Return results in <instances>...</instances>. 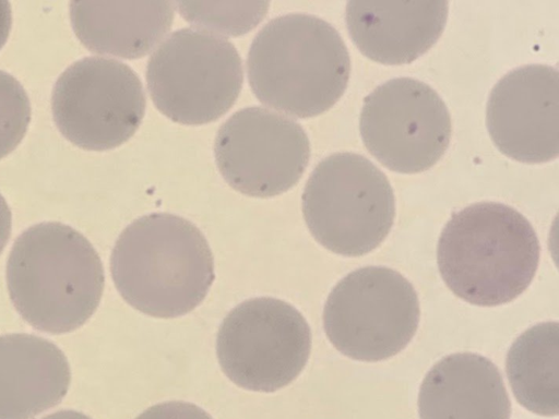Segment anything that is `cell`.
Listing matches in <instances>:
<instances>
[{
    "mask_svg": "<svg viewBox=\"0 0 559 419\" xmlns=\"http://www.w3.org/2000/svg\"><path fill=\"white\" fill-rule=\"evenodd\" d=\"M41 419H91V418L82 412L64 409V410H60V411L50 414Z\"/></svg>",
    "mask_w": 559,
    "mask_h": 419,
    "instance_id": "obj_23",
    "label": "cell"
},
{
    "mask_svg": "<svg viewBox=\"0 0 559 419\" xmlns=\"http://www.w3.org/2000/svg\"><path fill=\"white\" fill-rule=\"evenodd\" d=\"M419 321L412 284L384 266L358 268L341 279L323 310V327L333 346L360 361H380L404 349Z\"/></svg>",
    "mask_w": 559,
    "mask_h": 419,
    "instance_id": "obj_7",
    "label": "cell"
},
{
    "mask_svg": "<svg viewBox=\"0 0 559 419\" xmlns=\"http://www.w3.org/2000/svg\"><path fill=\"white\" fill-rule=\"evenodd\" d=\"M12 14L8 1H0V49L4 46L11 29Z\"/></svg>",
    "mask_w": 559,
    "mask_h": 419,
    "instance_id": "obj_22",
    "label": "cell"
},
{
    "mask_svg": "<svg viewBox=\"0 0 559 419\" xmlns=\"http://www.w3.org/2000/svg\"><path fill=\"white\" fill-rule=\"evenodd\" d=\"M558 71L526 64L493 86L486 108L490 137L506 156L539 164L558 156Z\"/></svg>",
    "mask_w": 559,
    "mask_h": 419,
    "instance_id": "obj_12",
    "label": "cell"
},
{
    "mask_svg": "<svg viewBox=\"0 0 559 419\" xmlns=\"http://www.w3.org/2000/svg\"><path fill=\"white\" fill-rule=\"evenodd\" d=\"M448 5V1H348L345 22L366 57L383 64H404L439 39Z\"/></svg>",
    "mask_w": 559,
    "mask_h": 419,
    "instance_id": "obj_13",
    "label": "cell"
},
{
    "mask_svg": "<svg viewBox=\"0 0 559 419\" xmlns=\"http://www.w3.org/2000/svg\"><path fill=\"white\" fill-rule=\"evenodd\" d=\"M175 4L168 1H72L70 20L91 51L124 59L148 53L170 29Z\"/></svg>",
    "mask_w": 559,
    "mask_h": 419,
    "instance_id": "obj_16",
    "label": "cell"
},
{
    "mask_svg": "<svg viewBox=\"0 0 559 419\" xmlns=\"http://www.w3.org/2000/svg\"><path fill=\"white\" fill-rule=\"evenodd\" d=\"M243 81L240 56L227 39L181 28L152 53L146 83L155 107L189 125L212 122L237 100Z\"/></svg>",
    "mask_w": 559,
    "mask_h": 419,
    "instance_id": "obj_6",
    "label": "cell"
},
{
    "mask_svg": "<svg viewBox=\"0 0 559 419\" xmlns=\"http://www.w3.org/2000/svg\"><path fill=\"white\" fill-rule=\"evenodd\" d=\"M135 419H213L205 410L186 402H166L156 404Z\"/></svg>",
    "mask_w": 559,
    "mask_h": 419,
    "instance_id": "obj_20",
    "label": "cell"
},
{
    "mask_svg": "<svg viewBox=\"0 0 559 419\" xmlns=\"http://www.w3.org/2000/svg\"><path fill=\"white\" fill-rule=\"evenodd\" d=\"M558 357L556 321L530 327L509 349L506 370L510 386L519 404L534 414L558 415Z\"/></svg>",
    "mask_w": 559,
    "mask_h": 419,
    "instance_id": "obj_17",
    "label": "cell"
},
{
    "mask_svg": "<svg viewBox=\"0 0 559 419\" xmlns=\"http://www.w3.org/2000/svg\"><path fill=\"white\" fill-rule=\"evenodd\" d=\"M104 283L94 247L81 232L58 222L24 230L7 262L14 308L31 326L50 334L81 327L97 309Z\"/></svg>",
    "mask_w": 559,
    "mask_h": 419,
    "instance_id": "obj_1",
    "label": "cell"
},
{
    "mask_svg": "<svg viewBox=\"0 0 559 419\" xmlns=\"http://www.w3.org/2000/svg\"><path fill=\"white\" fill-rule=\"evenodd\" d=\"M71 381L67 357L32 334L0 336V419H32L55 407Z\"/></svg>",
    "mask_w": 559,
    "mask_h": 419,
    "instance_id": "obj_14",
    "label": "cell"
},
{
    "mask_svg": "<svg viewBox=\"0 0 559 419\" xmlns=\"http://www.w3.org/2000/svg\"><path fill=\"white\" fill-rule=\"evenodd\" d=\"M349 72V53L338 32L306 13L269 21L247 56L248 81L255 97L301 119L330 109L344 94Z\"/></svg>",
    "mask_w": 559,
    "mask_h": 419,
    "instance_id": "obj_3",
    "label": "cell"
},
{
    "mask_svg": "<svg viewBox=\"0 0 559 419\" xmlns=\"http://www.w3.org/2000/svg\"><path fill=\"white\" fill-rule=\"evenodd\" d=\"M359 130L365 146L383 166L415 173L432 167L447 151L451 117L428 84L396 77L364 99Z\"/></svg>",
    "mask_w": 559,
    "mask_h": 419,
    "instance_id": "obj_10",
    "label": "cell"
},
{
    "mask_svg": "<svg viewBox=\"0 0 559 419\" xmlns=\"http://www.w3.org/2000/svg\"><path fill=\"white\" fill-rule=\"evenodd\" d=\"M110 271L121 297L155 318H177L206 297L214 280L210 246L191 222L169 213L144 215L118 237Z\"/></svg>",
    "mask_w": 559,
    "mask_h": 419,
    "instance_id": "obj_2",
    "label": "cell"
},
{
    "mask_svg": "<svg viewBox=\"0 0 559 419\" xmlns=\"http://www.w3.org/2000/svg\"><path fill=\"white\" fill-rule=\"evenodd\" d=\"M311 333L292 304L270 297L246 300L223 320L216 354L223 372L238 386L275 392L305 368Z\"/></svg>",
    "mask_w": 559,
    "mask_h": 419,
    "instance_id": "obj_8",
    "label": "cell"
},
{
    "mask_svg": "<svg viewBox=\"0 0 559 419\" xmlns=\"http://www.w3.org/2000/svg\"><path fill=\"white\" fill-rule=\"evenodd\" d=\"M302 213L311 235L324 248L345 256L364 255L391 230L393 189L362 155L334 153L311 172L302 193Z\"/></svg>",
    "mask_w": 559,
    "mask_h": 419,
    "instance_id": "obj_5",
    "label": "cell"
},
{
    "mask_svg": "<svg viewBox=\"0 0 559 419\" xmlns=\"http://www.w3.org/2000/svg\"><path fill=\"white\" fill-rule=\"evenodd\" d=\"M182 17L200 27L227 36H240L254 28L265 16L267 1L174 2Z\"/></svg>",
    "mask_w": 559,
    "mask_h": 419,
    "instance_id": "obj_18",
    "label": "cell"
},
{
    "mask_svg": "<svg viewBox=\"0 0 559 419\" xmlns=\"http://www.w3.org/2000/svg\"><path fill=\"white\" fill-rule=\"evenodd\" d=\"M215 161L226 182L254 196L278 195L305 172L310 144L300 124L263 107H246L218 129Z\"/></svg>",
    "mask_w": 559,
    "mask_h": 419,
    "instance_id": "obj_11",
    "label": "cell"
},
{
    "mask_svg": "<svg viewBox=\"0 0 559 419\" xmlns=\"http://www.w3.org/2000/svg\"><path fill=\"white\" fill-rule=\"evenodd\" d=\"M145 93L126 63L85 57L58 77L51 96L55 123L74 145L106 151L127 142L144 117Z\"/></svg>",
    "mask_w": 559,
    "mask_h": 419,
    "instance_id": "obj_9",
    "label": "cell"
},
{
    "mask_svg": "<svg viewBox=\"0 0 559 419\" xmlns=\"http://www.w3.org/2000/svg\"><path fill=\"white\" fill-rule=\"evenodd\" d=\"M420 419H510L511 403L498 368L472 352L452 354L426 374Z\"/></svg>",
    "mask_w": 559,
    "mask_h": 419,
    "instance_id": "obj_15",
    "label": "cell"
},
{
    "mask_svg": "<svg viewBox=\"0 0 559 419\" xmlns=\"http://www.w3.org/2000/svg\"><path fill=\"white\" fill-rule=\"evenodd\" d=\"M31 121V104L21 83L0 70V159L24 137Z\"/></svg>",
    "mask_w": 559,
    "mask_h": 419,
    "instance_id": "obj_19",
    "label": "cell"
},
{
    "mask_svg": "<svg viewBox=\"0 0 559 419\" xmlns=\"http://www.w3.org/2000/svg\"><path fill=\"white\" fill-rule=\"evenodd\" d=\"M531 223L513 207L479 202L455 213L441 231V277L461 299L493 307L512 301L531 284L539 261Z\"/></svg>",
    "mask_w": 559,
    "mask_h": 419,
    "instance_id": "obj_4",
    "label": "cell"
},
{
    "mask_svg": "<svg viewBox=\"0 0 559 419\" xmlns=\"http://www.w3.org/2000/svg\"><path fill=\"white\" fill-rule=\"evenodd\" d=\"M11 235V211L4 197L0 194V253Z\"/></svg>",
    "mask_w": 559,
    "mask_h": 419,
    "instance_id": "obj_21",
    "label": "cell"
}]
</instances>
